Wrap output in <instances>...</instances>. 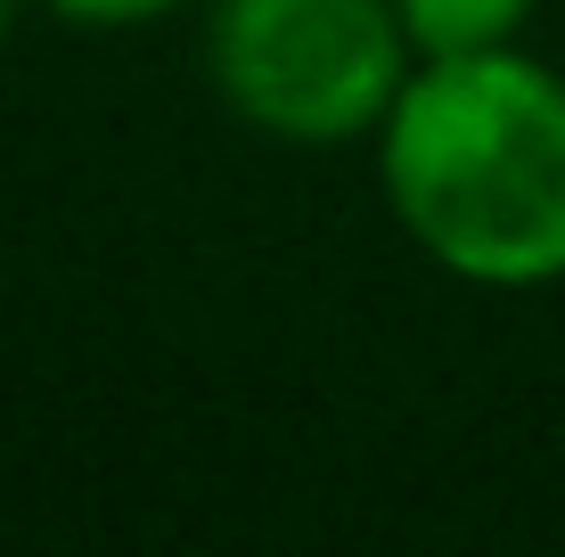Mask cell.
Masks as SVG:
<instances>
[{
	"mask_svg": "<svg viewBox=\"0 0 565 557\" xmlns=\"http://www.w3.org/2000/svg\"><path fill=\"white\" fill-rule=\"evenodd\" d=\"M385 197L476 287L565 279V83L516 50L426 57L385 115Z\"/></svg>",
	"mask_w": 565,
	"mask_h": 557,
	"instance_id": "1",
	"label": "cell"
},
{
	"mask_svg": "<svg viewBox=\"0 0 565 557\" xmlns=\"http://www.w3.org/2000/svg\"><path fill=\"white\" fill-rule=\"evenodd\" d=\"M205 57L222 99L279 140H353L411 83L394 0H213Z\"/></svg>",
	"mask_w": 565,
	"mask_h": 557,
	"instance_id": "2",
	"label": "cell"
},
{
	"mask_svg": "<svg viewBox=\"0 0 565 557\" xmlns=\"http://www.w3.org/2000/svg\"><path fill=\"white\" fill-rule=\"evenodd\" d=\"M394 9L418 57H476V50H509L533 0H394Z\"/></svg>",
	"mask_w": 565,
	"mask_h": 557,
	"instance_id": "3",
	"label": "cell"
},
{
	"mask_svg": "<svg viewBox=\"0 0 565 557\" xmlns=\"http://www.w3.org/2000/svg\"><path fill=\"white\" fill-rule=\"evenodd\" d=\"M50 9L74 17V25H140V17H164L181 0H50Z\"/></svg>",
	"mask_w": 565,
	"mask_h": 557,
	"instance_id": "4",
	"label": "cell"
},
{
	"mask_svg": "<svg viewBox=\"0 0 565 557\" xmlns=\"http://www.w3.org/2000/svg\"><path fill=\"white\" fill-rule=\"evenodd\" d=\"M9 25H17V0H0V42H9Z\"/></svg>",
	"mask_w": 565,
	"mask_h": 557,
	"instance_id": "5",
	"label": "cell"
}]
</instances>
